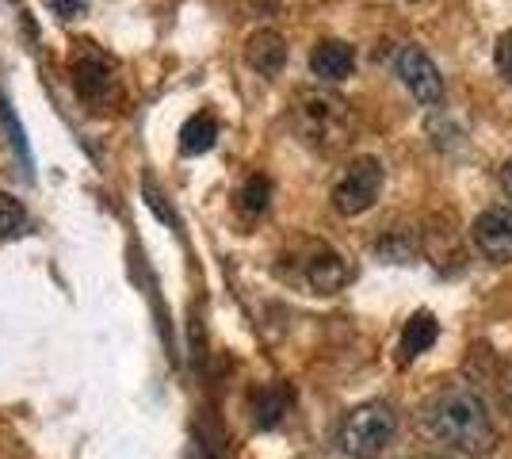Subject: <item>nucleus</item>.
<instances>
[{"instance_id":"11","label":"nucleus","mask_w":512,"mask_h":459,"mask_svg":"<svg viewBox=\"0 0 512 459\" xmlns=\"http://www.w3.org/2000/svg\"><path fill=\"white\" fill-rule=\"evenodd\" d=\"M436 333H440L436 318H432L428 310H417V314L406 322V329H402V356L413 360V356L428 352L432 349V341H436Z\"/></svg>"},{"instance_id":"18","label":"nucleus","mask_w":512,"mask_h":459,"mask_svg":"<svg viewBox=\"0 0 512 459\" xmlns=\"http://www.w3.org/2000/svg\"><path fill=\"white\" fill-rule=\"evenodd\" d=\"M46 8L58 16H73V12H81V0H46Z\"/></svg>"},{"instance_id":"12","label":"nucleus","mask_w":512,"mask_h":459,"mask_svg":"<svg viewBox=\"0 0 512 459\" xmlns=\"http://www.w3.org/2000/svg\"><path fill=\"white\" fill-rule=\"evenodd\" d=\"M268 199H272V180L249 176L237 192V207H241V215H260V211H268Z\"/></svg>"},{"instance_id":"1","label":"nucleus","mask_w":512,"mask_h":459,"mask_svg":"<svg viewBox=\"0 0 512 459\" xmlns=\"http://www.w3.org/2000/svg\"><path fill=\"white\" fill-rule=\"evenodd\" d=\"M425 421L432 437L448 444L451 452H463V456H490L493 444H497V425H493L490 406L470 383L444 387L428 402Z\"/></svg>"},{"instance_id":"7","label":"nucleus","mask_w":512,"mask_h":459,"mask_svg":"<svg viewBox=\"0 0 512 459\" xmlns=\"http://www.w3.org/2000/svg\"><path fill=\"white\" fill-rule=\"evenodd\" d=\"M302 276L318 295H337L344 280H348V268H344V261L333 249H325L318 241V245H310V257L302 261Z\"/></svg>"},{"instance_id":"14","label":"nucleus","mask_w":512,"mask_h":459,"mask_svg":"<svg viewBox=\"0 0 512 459\" xmlns=\"http://www.w3.org/2000/svg\"><path fill=\"white\" fill-rule=\"evenodd\" d=\"M253 410H256V425H260V429H272L279 417H283V410H287V394L276 391V387H268V391L256 394Z\"/></svg>"},{"instance_id":"6","label":"nucleus","mask_w":512,"mask_h":459,"mask_svg":"<svg viewBox=\"0 0 512 459\" xmlns=\"http://www.w3.org/2000/svg\"><path fill=\"white\" fill-rule=\"evenodd\" d=\"M470 238L474 245L490 257V261L505 264L512 261V211L509 207H490V211H482L474 226H470Z\"/></svg>"},{"instance_id":"9","label":"nucleus","mask_w":512,"mask_h":459,"mask_svg":"<svg viewBox=\"0 0 512 459\" xmlns=\"http://www.w3.org/2000/svg\"><path fill=\"white\" fill-rule=\"evenodd\" d=\"M310 69L321 81H344L352 69H356V50L341 39H321L314 50H310Z\"/></svg>"},{"instance_id":"3","label":"nucleus","mask_w":512,"mask_h":459,"mask_svg":"<svg viewBox=\"0 0 512 459\" xmlns=\"http://www.w3.org/2000/svg\"><path fill=\"white\" fill-rule=\"evenodd\" d=\"M383 192V161L363 153L356 161H348L337 188H333V207L341 215H363L367 207H375V199Z\"/></svg>"},{"instance_id":"4","label":"nucleus","mask_w":512,"mask_h":459,"mask_svg":"<svg viewBox=\"0 0 512 459\" xmlns=\"http://www.w3.org/2000/svg\"><path fill=\"white\" fill-rule=\"evenodd\" d=\"M69 77H73V92L85 100V104H107L111 96H115V66H111V58H107L104 50H96V46H81L77 50V58H73V66H69Z\"/></svg>"},{"instance_id":"19","label":"nucleus","mask_w":512,"mask_h":459,"mask_svg":"<svg viewBox=\"0 0 512 459\" xmlns=\"http://www.w3.org/2000/svg\"><path fill=\"white\" fill-rule=\"evenodd\" d=\"M501 188H505V196L512 199V157L501 165Z\"/></svg>"},{"instance_id":"15","label":"nucleus","mask_w":512,"mask_h":459,"mask_svg":"<svg viewBox=\"0 0 512 459\" xmlns=\"http://www.w3.org/2000/svg\"><path fill=\"white\" fill-rule=\"evenodd\" d=\"M493 62H497V73H501L505 81H512V31H505V35L497 39V46H493Z\"/></svg>"},{"instance_id":"16","label":"nucleus","mask_w":512,"mask_h":459,"mask_svg":"<svg viewBox=\"0 0 512 459\" xmlns=\"http://www.w3.org/2000/svg\"><path fill=\"white\" fill-rule=\"evenodd\" d=\"M0 119L8 123V134H12V146L20 150V157H27V153H23V131H20V123L12 119V111H8V104H0Z\"/></svg>"},{"instance_id":"5","label":"nucleus","mask_w":512,"mask_h":459,"mask_svg":"<svg viewBox=\"0 0 512 459\" xmlns=\"http://www.w3.org/2000/svg\"><path fill=\"white\" fill-rule=\"evenodd\" d=\"M394 73H398V81L409 88L413 100H421V104H440V96H444V77H440L436 62L428 58L421 46H402V50L394 54Z\"/></svg>"},{"instance_id":"17","label":"nucleus","mask_w":512,"mask_h":459,"mask_svg":"<svg viewBox=\"0 0 512 459\" xmlns=\"http://www.w3.org/2000/svg\"><path fill=\"white\" fill-rule=\"evenodd\" d=\"M497 387H501V406H505L509 417H512V364L501 372V383H497Z\"/></svg>"},{"instance_id":"10","label":"nucleus","mask_w":512,"mask_h":459,"mask_svg":"<svg viewBox=\"0 0 512 459\" xmlns=\"http://www.w3.org/2000/svg\"><path fill=\"white\" fill-rule=\"evenodd\" d=\"M218 142V119H214L211 111H199L192 115L188 123H184V131H180V150L195 157V153H207Z\"/></svg>"},{"instance_id":"2","label":"nucleus","mask_w":512,"mask_h":459,"mask_svg":"<svg viewBox=\"0 0 512 459\" xmlns=\"http://www.w3.org/2000/svg\"><path fill=\"white\" fill-rule=\"evenodd\" d=\"M394 429H398V417L386 402H363L341 421L337 448L348 459H375L394 440Z\"/></svg>"},{"instance_id":"8","label":"nucleus","mask_w":512,"mask_h":459,"mask_svg":"<svg viewBox=\"0 0 512 459\" xmlns=\"http://www.w3.org/2000/svg\"><path fill=\"white\" fill-rule=\"evenodd\" d=\"M245 62H249L256 73H264V77H276L279 69L287 66V43H283V35L272 31V27L253 31L249 43H245Z\"/></svg>"},{"instance_id":"13","label":"nucleus","mask_w":512,"mask_h":459,"mask_svg":"<svg viewBox=\"0 0 512 459\" xmlns=\"http://www.w3.org/2000/svg\"><path fill=\"white\" fill-rule=\"evenodd\" d=\"M23 230H27V211H23V203L16 196H8V192H0V241L20 238Z\"/></svg>"}]
</instances>
